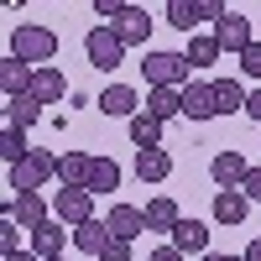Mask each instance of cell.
<instances>
[{
  "label": "cell",
  "instance_id": "1",
  "mask_svg": "<svg viewBox=\"0 0 261 261\" xmlns=\"http://www.w3.org/2000/svg\"><path fill=\"white\" fill-rule=\"evenodd\" d=\"M11 58H21L27 68H53L58 58V32L53 27H37V21H21L11 32Z\"/></svg>",
  "mask_w": 261,
  "mask_h": 261
},
{
  "label": "cell",
  "instance_id": "2",
  "mask_svg": "<svg viewBox=\"0 0 261 261\" xmlns=\"http://www.w3.org/2000/svg\"><path fill=\"white\" fill-rule=\"evenodd\" d=\"M141 73H146V84L151 89H188V53H146V63H141Z\"/></svg>",
  "mask_w": 261,
  "mask_h": 261
},
{
  "label": "cell",
  "instance_id": "3",
  "mask_svg": "<svg viewBox=\"0 0 261 261\" xmlns=\"http://www.w3.org/2000/svg\"><path fill=\"white\" fill-rule=\"evenodd\" d=\"M47 178H58V157L42 151V146H32V157L21 162V167H11V188L16 193H42Z\"/></svg>",
  "mask_w": 261,
  "mask_h": 261
},
{
  "label": "cell",
  "instance_id": "4",
  "mask_svg": "<svg viewBox=\"0 0 261 261\" xmlns=\"http://www.w3.org/2000/svg\"><path fill=\"white\" fill-rule=\"evenodd\" d=\"M84 58H89L99 73H110V68H120L125 42L115 37V27H89V32H84Z\"/></svg>",
  "mask_w": 261,
  "mask_h": 261
},
{
  "label": "cell",
  "instance_id": "5",
  "mask_svg": "<svg viewBox=\"0 0 261 261\" xmlns=\"http://www.w3.org/2000/svg\"><path fill=\"white\" fill-rule=\"evenodd\" d=\"M53 220H63L68 230L89 225V220H94V193H89V188H58V193H53Z\"/></svg>",
  "mask_w": 261,
  "mask_h": 261
},
{
  "label": "cell",
  "instance_id": "6",
  "mask_svg": "<svg viewBox=\"0 0 261 261\" xmlns=\"http://www.w3.org/2000/svg\"><path fill=\"white\" fill-rule=\"evenodd\" d=\"M6 220L11 225H21V230H42V225H47L53 220V204L47 199H42V193H16V199H6Z\"/></svg>",
  "mask_w": 261,
  "mask_h": 261
},
{
  "label": "cell",
  "instance_id": "7",
  "mask_svg": "<svg viewBox=\"0 0 261 261\" xmlns=\"http://www.w3.org/2000/svg\"><path fill=\"white\" fill-rule=\"evenodd\" d=\"M214 42H220L225 53H235V58H241L251 42H256V37H251V16H246V11H225L220 21H214Z\"/></svg>",
  "mask_w": 261,
  "mask_h": 261
},
{
  "label": "cell",
  "instance_id": "8",
  "mask_svg": "<svg viewBox=\"0 0 261 261\" xmlns=\"http://www.w3.org/2000/svg\"><path fill=\"white\" fill-rule=\"evenodd\" d=\"M246 157H241V151H235V146H225V151H214V157H209V178H214V188H241L246 183Z\"/></svg>",
  "mask_w": 261,
  "mask_h": 261
},
{
  "label": "cell",
  "instance_id": "9",
  "mask_svg": "<svg viewBox=\"0 0 261 261\" xmlns=\"http://www.w3.org/2000/svg\"><path fill=\"white\" fill-rule=\"evenodd\" d=\"M105 225H110V235H115V241H141V235H146V209H136V204H115L110 214H105Z\"/></svg>",
  "mask_w": 261,
  "mask_h": 261
},
{
  "label": "cell",
  "instance_id": "10",
  "mask_svg": "<svg viewBox=\"0 0 261 261\" xmlns=\"http://www.w3.org/2000/svg\"><path fill=\"white\" fill-rule=\"evenodd\" d=\"M94 110H105V115H120V120H130V115H141L146 105H141V94L130 89V84H110L99 99H94Z\"/></svg>",
  "mask_w": 261,
  "mask_h": 261
},
{
  "label": "cell",
  "instance_id": "11",
  "mask_svg": "<svg viewBox=\"0 0 261 261\" xmlns=\"http://www.w3.org/2000/svg\"><path fill=\"white\" fill-rule=\"evenodd\" d=\"M89 172H94L89 151H58V183L63 188H89Z\"/></svg>",
  "mask_w": 261,
  "mask_h": 261
},
{
  "label": "cell",
  "instance_id": "12",
  "mask_svg": "<svg viewBox=\"0 0 261 261\" xmlns=\"http://www.w3.org/2000/svg\"><path fill=\"white\" fill-rule=\"evenodd\" d=\"M183 115L188 120H214L220 110H214V79H199L183 89Z\"/></svg>",
  "mask_w": 261,
  "mask_h": 261
},
{
  "label": "cell",
  "instance_id": "13",
  "mask_svg": "<svg viewBox=\"0 0 261 261\" xmlns=\"http://www.w3.org/2000/svg\"><path fill=\"white\" fill-rule=\"evenodd\" d=\"M115 37L125 42V47H146V37H151V16H146V6H130V11L115 21Z\"/></svg>",
  "mask_w": 261,
  "mask_h": 261
},
{
  "label": "cell",
  "instance_id": "14",
  "mask_svg": "<svg viewBox=\"0 0 261 261\" xmlns=\"http://www.w3.org/2000/svg\"><path fill=\"white\" fill-rule=\"evenodd\" d=\"M63 241H73V230L63 225V220H47V225L32 235V251H37L42 261H58V256H63Z\"/></svg>",
  "mask_w": 261,
  "mask_h": 261
},
{
  "label": "cell",
  "instance_id": "15",
  "mask_svg": "<svg viewBox=\"0 0 261 261\" xmlns=\"http://www.w3.org/2000/svg\"><path fill=\"white\" fill-rule=\"evenodd\" d=\"M246 214H251V199L241 188H220L214 193V225H241Z\"/></svg>",
  "mask_w": 261,
  "mask_h": 261
},
{
  "label": "cell",
  "instance_id": "16",
  "mask_svg": "<svg viewBox=\"0 0 261 261\" xmlns=\"http://www.w3.org/2000/svg\"><path fill=\"white\" fill-rule=\"evenodd\" d=\"M167 172H172V151H167V146L136 151V178H141V183H167Z\"/></svg>",
  "mask_w": 261,
  "mask_h": 261
},
{
  "label": "cell",
  "instance_id": "17",
  "mask_svg": "<svg viewBox=\"0 0 261 261\" xmlns=\"http://www.w3.org/2000/svg\"><path fill=\"white\" fill-rule=\"evenodd\" d=\"M172 246H178L183 256H209V225L204 220H183L178 230H172Z\"/></svg>",
  "mask_w": 261,
  "mask_h": 261
},
{
  "label": "cell",
  "instance_id": "18",
  "mask_svg": "<svg viewBox=\"0 0 261 261\" xmlns=\"http://www.w3.org/2000/svg\"><path fill=\"white\" fill-rule=\"evenodd\" d=\"M32 73H37V68H27L21 58H6V63H0V89H6V99L32 94Z\"/></svg>",
  "mask_w": 261,
  "mask_h": 261
},
{
  "label": "cell",
  "instance_id": "19",
  "mask_svg": "<svg viewBox=\"0 0 261 261\" xmlns=\"http://www.w3.org/2000/svg\"><path fill=\"white\" fill-rule=\"evenodd\" d=\"M178 225H183V209L172 204L167 193H157V199L146 204V230H162V235H172Z\"/></svg>",
  "mask_w": 261,
  "mask_h": 261
},
{
  "label": "cell",
  "instance_id": "20",
  "mask_svg": "<svg viewBox=\"0 0 261 261\" xmlns=\"http://www.w3.org/2000/svg\"><path fill=\"white\" fill-rule=\"evenodd\" d=\"M63 94H68V79H63L58 68H37L32 73V99L37 105H58Z\"/></svg>",
  "mask_w": 261,
  "mask_h": 261
},
{
  "label": "cell",
  "instance_id": "21",
  "mask_svg": "<svg viewBox=\"0 0 261 261\" xmlns=\"http://www.w3.org/2000/svg\"><path fill=\"white\" fill-rule=\"evenodd\" d=\"M146 115H157L162 125L183 115V89H146Z\"/></svg>",
  "mask_w": 261,
  "mask_h": 261
},
{
  "label": "cell",
  "instance_id": "22",
  "mask_svg": "<svg viewBox=\"0 0 261 261\" xmlns=\"http://www.w3.org/2000/svg\"><path fill=\"white\" fill-rule=\"evenodd\" d=\"M125 125H130V141H136V151L162 146V120H157V115H146V110H141V115H130Z\"/></svg>",
  "mask_w": 261,
  "mask_h": 261
},
{
  "label": "cell",
  "instance_id": "23",
  "mask_svg": "<svg viewBox=\"0 0 261 261\" xmlns=\"http://www.w3.org/2000/svg\"><path fill=\"white\" fill-rule=\"evenodd\" d=\"M110 241H115V235H110V225H105V220H89V225L73 230V246L89 251V256H105V246H110Z\"/></svg>",
  "mask_w": 261,
  "mask_h": 261
},
{
  "label": "cell",
  "instance_id": "24",
  "mask_svg": "<svg viewBox=\"0 0 261 261\" xmlns=\"http://www.w3.org/2000/svg\"><path fill=\"white\" fill-rule=\"evenodd\" d=\"M220 58H225V47L214 42V32H204V37H188V68H214Z\"/></svg>",
  "mask_w": 261,
  "mask_h": 261
},
{
  "label": "cell",
  "instance_id": "25",
  "mask_svg": "<svg viewBox=\"0 0 261 261\" xmlns=\"http://www.w3.org/2000/svg\"><path fill=\"white\" fill-rule=\"evenodd\" d=\"M42 120V105L32 99V94H21V99H6V125H16V130H32Z\"/></svg>",
  "mask_w": 261,
  "mask_h": 261
},
{
  "label": "cell",
  "instance_id": "26",
  "mask_svg": "<svg viewBox=\"0 0 261 261\" xmlns=\"http://www.w3.org/2000/svg\"><path fill=\"white\" fill-rule=\"evenodd\" d=\"M214 110H220V115L246 110V89H241V79H214Z\"/></svg>",
  "mask_w": 261,
  "mask_h": 261
},
{
  "label": "cell",
  "instance_id": "27",
  "mask_svg": "<svg viewBox=\"0 0 261 261\" xmlns=\"http://www.w3.org/2000/svg\"><path fill=\"white\" fill-rule=\"evenodd\" d=\"M115 188H120V162H115V157H94L89 193H115Z\"/></svg>",
  "mask_w": 261,
  "mask_h": 261
},
{
  "label": "cell",
  "instance_id": "28",
  "mask_svg": "<svg viewBox=\"0 0 261 261\" xmlns=\"http://www.w3.org/2000/svg\"><path fill=\"white\" fill-rule=\"evenodd\" d=\"M0 157H6V167H21L32 157V146H27V130H16V125H6L0 130Z\"/></svg>",
  "mask_w": 261,
  "mask_h": 261
},
{
  "label": "cell",
  "instance_id": "29",
  "mask_svg": "<svg viewBox=\"0 0 261 261\" xmlns=\"http://www.w3.org/2000/svg\"><path fill=\"white\" fill-rule=\"evenodd\" d=\"M167 27L193 32V27H199V0H167Z\"/></svg>",
  "mask_w": 261,
  "mask_h": 261
},
{
  "label": "cell",
  "instance_id": "30",
  "mask_svg": "<svg viewBox=\"0 0 261 261\" xmlns=\"http://www.w3.org/2000/svg\"><path fill=\"white\" fill-rule=\"evenodd\" d=\"M16 251H21V225L0 220V256H16Z\"/></svg>",
  "mask_w": 261,
  "mask_h": 261
},
{
  "label": "cell",
  "instance_id": "31",
  "mask_svg": "<svg viewBox=\"0 0 261 261\" xmlns=\"http://www.w3.org/2000/svg\"><path fill=\"white\" fill-rule=\"evenodd\" d=\"M241 68H246V79H261V42H251L241 53Z\"/></svg>",
  "mask_w": 261,
  "mask_h": 261
},
{
  "label": "cell",
  "instance_id": "32",
  "mask_svg": "<svg viewBox=\"0 0 261 261\" xmlns=\"http://www.w3.org/2000/svg\"><path fill=\"white\" fill-rule=\"evenodd\" d=\"M230 6H220V0H199V21H220Z\"/></svg>",
  "mask_w": 261,
  "mask_h": 261
},
{
  "label": "cell",
  "instance_id": "33",
  "mask_svg": "<svg viewBox=\"0 0 261 261\" xmlns=\"http://www.w3.org/2000/svg\"><path fill=\"white\" fill-rule=\"evenodd\" d=\"M241 193H246V199H261V167H251V172H246V183H241Z\"/></svg>",
  "mask_w": 261,
  "mask_h": 261
},
{
  "label": "cell",
  "instance_id": "34",
  "mask_svg": "<svg viewBox=\"0 0 261 261\" xmlns=\"http://www.w3.org/2000/svg\"><path fill=\"white\" fill-rule=\"evenodd\" d=\"M99 261H130V246L125 241H110V246H105V256Z\"/></svg>",
  "mask_w": 261,
  "mask_h": 261
},
{
  "label": "cell",
  "instance_id": "35",
  "mask_svg": "<svg viewBox=\"0 0 261 261\" xmlns=\"http://www.w3.org/2000/svg\"><path fill=\"white\" fill-rule=\"evenodd\" d=\"M146 261H183V251H178V246H172V241H167V246H157V251H151Z\"/></svg>",
  "mask_w": 261,
  "mask_h": 261
},
{
  "label": "cell",
  "instance_id": "36",
  "mask_svg": "<svg viewBox=\"0 0 261 261\" xmlns=\"http://www.w3.org/2000/svg\"><path fill=\"white\" fill-rule=\"evenodd\" d=\"M246 115L261 125V89H251V94H246Z\"/></svg>",
  "mask_w": 261,
  "mask_h": 261
},
{
  "label": "cell",
  "instance_id": "37",
  "mask_svg": "<svg viewBox=\"0 0 261 261\" xmlns=\"http://www.w3.org/2000/svg\"><path fill=\"white\" fill-rule=\"evenodd\" d=\"M241 256H246V261H261V235H256V241H251V246H246Z\"/></svg>",
  "mask_w": 261,
  "mask_h": 261
},
{
  "label": "cell",
  "instance_id": "38",
  "mask_svg": "<svg viewBox=\"0 0 261 261\" xmlns=\"http://www.w3.org/2000/svg\"><path fill=\"white\" fill-rule=\"evenodd\" d=\"M0 261H42L37 251H16V256H0Z\"/></svg>",
  "mask_w": 261,
  "mask_h": 261
},
{
  "label": "cell",
  "instance_id": "39",
  "mask_svg": "<svg viewBox=\"0 0 261 261\" xmlns=\"http://www.w3.org/2000/svg\"><path fill=\"white\" fill-rule=\"evenodd\" d=\"M204 261H246V256H220V251H209Z\"/></svg>",
  "mask_w": 261,
  "mask_h": 261
},
{
  "label": "cell",
  "instance_id": "40",
  "mask_svg": "<svg viewBox=\"0 0 261 261\" xmlns=\"http://www.w3.org/2000/svg\"><path fill=\"white\" fill-rule=\"evenodd\" d=\"M58 261H68V256H58Z\"/></svg>",
  "mask_w": 261,
  "mask_h": 261
}]
</instances>
